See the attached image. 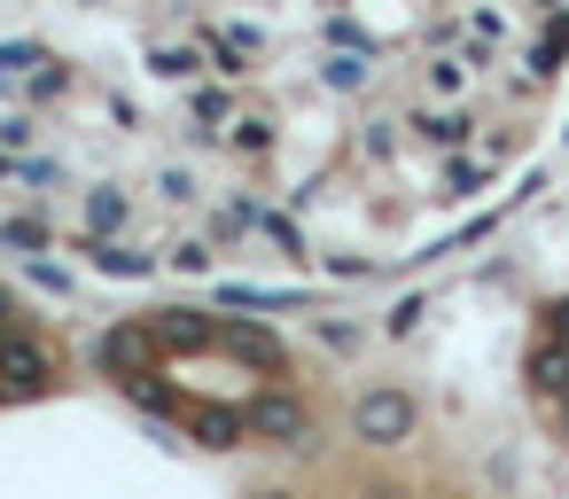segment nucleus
Instances as JSON below:
<instances>
[{
    "label": "nucleus",
    "mask_w": 569,
    "mask_h": 499,
    "mask_svg": "<svg viewBox=\"0 0 569 499\" xmlns=\"http://www.w3.org/2000/svg\"><path fill=\"white\" fill-rule=\"evenodd\" d=\"M413 421H421V406H413L406 390H367V398L351 406V429H359L367 445H382V452H390V445H406V437H413Z\"/></svg>",
    "instance_id": "f257e3e1"
},
{
    "label": "nucleus",
    "mask_w": 569,
    "mask_h": 499,
    "mask_svg": "<svg viewBox=\"0 0 569 499\" xmlns=\"http://www.w3.org/2000/svg\"><path fill=\"white\" fill-rule=\"evenodd\" d=\"M188 429H196V445H211V452H227V445H242V437H250L242 406H196V413H188Z\"/></svg>",
    "instance_id": "0eeeda50"
},
{
    "label": "nucleus",
    "mask_w": 569,
    "mask_h": 499,
    "mask_svg": "<svg viewBox=\"0 0 569 499\" xmlns=\"http://www.w3.org/2000/svg\"><path fill=\"white\" fill-rule=\"evenodd\" d=\"M476 188H483V164L476 157H452L445 164V196H476Z\"/></svg>",
    "instance_id": "dca6fc26"
},
{
    "label": "nucleus",
    "mask_w": 569,
    "mask_h": 499,
    "mask_svg": "<svg viewBox=\"0 0 569 499\" xmlns=\"http://www.w3.org/2000/svg\"><path fill=\"white\" fill-rule=\"evenodd\" d=\"M157 188H164V196H172V203H188V196H196V172H180V164H172V172H164V180H157Z\"/></svg>",
    "instance_id": "412c9836"
},
{
    "label": "nucleus",
    "mask_w": 569,
    "mask_h": 499,
    "mask_svg": "<svg viewBox=\"0 0 569 499\" xmlns=\"http://www.w3.org/2000/svg\"><path fill=\"white\" fill-rule=\"evenodd\" d=\"M17 172H24V164H17V157H9V149H0V180H17Z\"/></svg>",
    "instance_id": "a878e982"
},
{
    "label": "nucleus",
    "mask_w": 569,
    "mask_h": 499,
    "mask_svg": "<svg viewBox=\"0 0 569 499\" xmlns=\"http://www.w3.org/2000/svg\"><path fill=\"white\" fill-rule=\"evenodd\" d=\"M149 71H157V79H196V71H203V56L164 40V48H149Z\"/></svg>",
    "instance_id": "f8f14e48"
},
{
    "label": "nucleus",
    "mask_w": 569,
    "mask_h": 499,
    "mask_svg": "<svg viewBox=\"0 0 569 499\" xmlns=\"http://www.w3.org/2000/svg\"><path fill=\"white\" fill-rule=\"evenodd\" d=\"M126 219H133V203H126L118 188H94V196H87V227H94L102 242H110V234H118Z\"/></svg>",
    "instance_id": "9b49d317"
},
{
    "label": "nucleus",
    "mask_w": 569,
    "mask_h": 499,
    "mask_svg": "<svg viewBox=\"0 0 569 499\" xmlns=\"http://www.w3.org/2000/svg\"><path fill=\"white\" fill-rule=\"evenodd\" d=\"M258 499H289V491H258Z\"/></svg>",
    "instance_id": "bb28decb"
},
{
    "label": "nucleus",
    "mask_w": 569,
    "mask_h": 499,
    "mask_svg": "<svg viewBox=\"0 0 569 499\" xmlns=\"http://www.w3.org/2000/svg\"><path fill=\"white\" fill-rule=\"evenodd\" d=\"M413 133H421L429 149H452V157H460V149H468V133H476V118H468V110H421V118H413Z\"/></svg>",
    "instance_id": "6e6552de"
},
{
    "label": "nucleus",
    "mask_w": 569,
    "mask_h": 499,
    "mask_svg": "<svg viewBox=\"0 0 569 499\" xmlns=\"http://www.w3.org/2000/svg\"><path fill=\"white\" fill-rule=\"evenodd\" d=\"M219 305H258V312H289L297 297H281V289H258V281H227V289H219Z\"/></svg>",
    "instance_id": "4468645a"
},
{
    "label": "nucleus",
    "mask_w": 569,
    "mask_h": 499,
    "mask_svg": "<svg viewBox=\"0 0 569 499\" xmlns=\"http://www.w3.org/2000/svg\"><path fill=\"white\" fill-rule=\"evenodd\" d=\"M219 343H227L234 359L266 367V375H281V367H289V351H281V336H273V328H250V320H234V328H219Z\"/></svg>",
    "instance_id": "423d86ee"
},
{
    "label": "nucleus",
    "mask_w": 569,
    "mask_h": 499,
    "mask_svg": "<svg viewBox=\"0 0 569 499\" xmlns=\"http://www.w3.org/2000/svg\"><path fill=\"white\" fill-rule=\"evenodd\" d=\"M79 250H87V266H94V273H126V281H133V273H157V258H149V250H126V242H102V234H87Z\"/></svg>",
    "instance_id": "1a4fd4ad"
},
{
    "label": "nucleus",
    "mask_w": 569,
    "mask_h": 499,
    "mask_svg": "<svg viewBox=\"0 0 569 499\" xmlns=\"http://www.w3.org/2000/svg\"><path fill=\"white\" fill-rule=\"evenodd\" d=\"M546 328H553V343H569V297H561V305L546 312Z\"/></svg>",
    "instance_id": "b1692460"
},
{
    "label": "nucleus",
    "mask_w": 569,
    "mask_h": 499,
    "mask_svg": "<svg viewBox=\"0 0 569 499\" xmlns=\"http://www.w3.org/2000/svg\"><path fill=\"white\" fill-rule=\"evenodd\" d=\"M172 266H180V273H203V266H211V250H203V242H180V250H172Z\"/></svg>",
    "instance_id": "4be33fe9"
},
{
    "label": "nucleus",
    "mask_w": 569,
    "mask_h": 499,
    "mask_svg": "<svg viewBox=\"0 0 569 499\" xmlns=\"http://www.w3.org/2000/svg\"><path fill=\"white\" fill-rule=\"evenodd\" d=\"M48 56L32 48V40H9V48H0V87H17V79H32Z\"/></svg>",
    "instance_id": "2eb2a0df"
},
{
    "label": "nucleus",
    "mask_w": 569,
    "mask_h": 499,
    "mask_svg": "<svg viewBox=\"0 0 569 499\" xmlns=\"http://www.w3.org/2000/svg\"><path fill=\"white\" fill-rule=\"evenodd\" d=\"M63 87H71V71H63L56 56H48V63H40L32 79H24V94H40V102H48V94H63Z\"/></svg>",
    "instance_id": "f3484780"
},
{
    "label": "nucleus",
    "mask_w": 569,
    "mask_h": 499,
    "mask_svg": "<svg viewBox=\"0 0 569 499\" xmlns=\"http://www.w3.org/2000/svg\"><path fill=\"white\" fill-rule=\"evenodd\" d=\"M32 141V118H0V149H24Z\"/></svg>",
    "instance_id": "5701e85b"
},
{
    "label": "nucleus",
    "mask_w": 569,
    "mask_h": 499,
    "mask_svg": "<svg viewBox=\"0 0 569 499\" xmlns=\"http://www.w3.org/2000/svg\"><path fill=\"white\" fill-rule=\"evenodd\" d=\"M320 87L359 94V87H367V56H328V63H320Z\"/></svg>",
    "instance_id": "ddd939ff"
},
{
    "label": "nucleus",
    "mask_w": 569,
    "mask_h": 499,
    "mask_svg": "<svg viewBox=\"0 0 569 499\" xmlns=\"http://www.w3.org/2000/svg\"><path fill=\"white\" fill-rule=\"evenodd\" d=\"M9 328H17V297H9V289H0V336H9Z\"/></svg>",
    "instance_id": "393cba45"
},
{
    "label": "nucleus",
    "mask_w": 569,
    "mask_h": 499,
    "mask_svg": "<svg viewBox=\"0 0 569 499\" xmlns=\"http://www.w3.org/2000/svg\"><path fill=\"white\" fill-rule=\"evenodd\" d=\"M149 336L164 351H203V343H219V320L196 312V305H172V312H149Z\"/></svg>",
    "instance_id": "39448f33"
},
{
    "label": "nucleus",
    "mask_w": 569,
    "mask_h": 499,
    "mask_svg": "<svg viewBox=\"0 0 569 499\" xmlns=\"http://www.w3.org/2000/svg\"><path fill=\"white\" fill-rule=\"evenodd\" d=\"M157 336H149V320H126V328H102L94 336V367H110V375H149L157 367Z\"/></svg>",
    "instance_id": "7ed1b4c3"
},
{
    "label": "nucleus",
    "mask_w": 569,
    "mask_h": 499,
    "mask_svg": "<svg viewBox=\"0 0 569 499\" xmlns=\"http://www.w3.org/2000/svg\"><path fill=\"white\" fill-rule=\"evenodd\" d=\"M48 382H56V359H48L32 336L9 328V336H0V390H24V398H32V390H48Z\"/></svg>",
    "instance_id": "20e7f679"
},
{
    "label": "nucleus",
    "mask_w": 569,
    "mask_h": 499,
    "mask_svg": "<svg viewBox=\"0 0 569 499\" xmlns=\"http://www.w3.org/2000/svg\"><path fill=\"white\" fill-rule=\"evenodd\" d=\"M242 421H250V437H266V445H312V413H305L289 390H258V398L242 406Z\"/></svg>",
    "instance_id": "f03ea898"
},
{
    "label": "nucleus",
    "mask_w": 569,
    "mask_h": 499,
    "mask_svg": "<svg viewBox=\"0 0 569 499\" xmlns=\"http://www.w3.org/2000/svg\"><path fill=\"white\" fill-rule=\"evenodd\" d=\"M0 242H17V250H40V242H48V234H40V227H32V219H0Z\"/></svg>",
    "instance_id": "aec40b11"
},
{
    "label": "nucleus",
    "mask_w": 569,
    "mask_h": 499,
    "mask_svg": "<svg viewBox=\"0 0 569 499\" xmlns=\"http://www.w3.org/2000/svg\"><path fill=\"white\" fill-rule=\"evenodd\" d=\"M234 149H250V157H266V149H273V126H258V118H242V126H234Z\"/></svg>",
    "instance_id": "6ab92c4d"
},
{
    "label": "nucleus",
    "mask_w": 569,
    "mask_h": 499,
    "mask_svg": "<svg viewBox=\"0 0 569 499\" xmlns=\"http://www.w3.org/2000/svg\"><path fill=\"white\" fill-rule=\"evenodd\" d=\"M429 87H437V94H460V87H468V63L437 56V63H429Z\"/></svg>",
    "instance_id": "a211bd4d"
},
{
    "label": "nucleus",
    "mask_w": 569,
    "mask_h": 499,
    "mask_svg": "<svg viewBox=\"0 0 569 499\" xmlns=\"http://www.w3.org/2000/svg\"><path fill=\"white\" fill-rule=\"evenodd\" d=\"M118 390H126L133 406H149V413H172V421H180V413H196L172 382H157V367H149V375H118Z\"/></svg>",
    "instance_id": "9d476101"
}]
</instances>
